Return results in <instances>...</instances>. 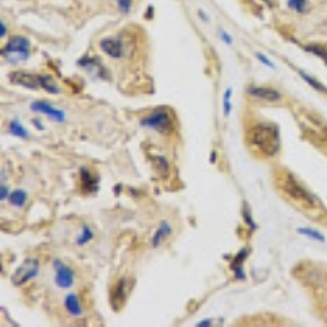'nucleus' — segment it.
<instances>
[{
    "label": "nucleus",
    "mask_w": 327,
    "mask_h": 327,
    "mask_svg": "<svg viewBox=\"0 0 327 327\" xmlns=\"http://www.w3.org/2000/svg\"><path fill=\"white\" fill-rule=\"evenodd\" d=\"M298 232H299V234H304V236H308V237H313V239H316V241L324 242V236H322L321 232H317V231L306 229V228H299V229H298Z\"/></svg>",
    "instance_id": "4be33fe9"
},
{
    "label": "nucleus",
    "mask_w": 327,
    "mask_h": 327,
    "mask_svg": "<svg viewBox=\"0 0 327 327\" xmlns=\"http://www.w3.org/2000/svg\"><path fill=\"white\" fill-rule=\"evenodd\" d=\"M8 201H10L12 206H23L25 203H27V193H25L23 190H15L10 193V197H8Z\"/></svg>",
    "instance_id": "f3484780"
},
{
    "label": "nucleus",
    "mask_w": 327,
    "mask_h": 327,
    "mask_svg": "<svg viewBox=\"0 0 327 327\" xmlns=\"http://www.w3.org/2000/svg\"><path fill=\"white\" fill-rule=\"evenodd\" d=\"M257 57H258V59H260V61H262L264 64H267V66H270V67H273V64H272L270 61H268V59H267V57H265V56H262L260 53H257Z\"/></svg>",
    "instance_id": "cd10ccee"
},
{
    "label": "nucleus",
    "mask_w": 327,
    "mask_h": 327,
    "mask_svg": "<svg viewBox=\"0 0 327 327\" xmlns=\"http://www.w3.org/2000/svg\"><path fill=\"white\" fill-rule=\"evenodd\" d=\"M54 270H56V285L59 288H69L74 283V273L67 265L61 260H54Z\"/></svg>",
    "instance_id": "1a4fd4ad"
},
{
    "label": "nucleus",
    "mask_w": 327,
    "mask_h": 327,
    "mask_svg": "<svg viewBox=\"0 0 327 327\" xmlns=\"http://www.w3.org/2000/svg\"><path fill=\"white\" fill-rule=\"evenodd\" d=\"M100 48H102V51L105 54H108L113 59H120V57L124 54V49H123V43L118 38H105L100 41Z\"/></svg>",
    "instance_id": "9b49d317"
},
{
    "label": "nucleus",
    "mask_w": 327,
    "mask_h": 327,
    "mask_svg": "<svg viewBox=\"0 0 327 327\" xmlns=\"http://www.w3.org/2000/svg\"><path fill=\"white\" fill-rule=\"evenodd\" d=\"M30 41L25 36H13L7 41L2 49L4 59L8 62H18L30 57Z\"/></svg>",
    "instance_id": "20e7f679"
},
{
    "label": "nucleus",
    "mask_w": 327,
    "mask_h": 327,
    "mask_svg": "<svg viewBox=\"0 0 327 327\" xmlns=\"http://www.w3.org/2000/svg\"><path fill=\"white\" fill-rule=\"evenodd\" d=\"M92 237H94V232H92L89 228H83V231H82V236L77 239V244H79V246H83V244H85V242H89Z\"/></svg>",
    "instance_id": "b1692460"
},
{
    "label": "nucleus",
    "mask_w": 327,
    "mask_h": 327,
    "mask_svg": "<svg viewBox=\"0 0 327 327\" xmlns=\"http://www.w3.org/2000/svg\"><path fill=\"white\" fill-rule=\"evenodd\" d=\"M80 182H82V190L87 193H94L98 190V177L95 173H92L89 169H80Z\"/></svg>",
    "instance_id": "ddd939ff"
},
{
    "label": "nucleus",
    "mask_w": 327,
    "mask_h": 327,
    "mask_svg": "<svg viewBox=\"0 0 327 327\" xmlns=\"http://www.w3.org/2000/svg\"><path fill=\"white\" fill-rule=\"evenodd\" d=\"M152 161H156L157 167H159V172L161 173H167V169H169V165H167V161L164 157H152Z\"/></svg>",
    "instance_id": "393cba45"
},
{
    "label": "nucleus",
    "mask_w": 327,
    "mask_h": 327,
    "mask_svg": "<svg viewBox=\"0 0 327 327\" xmlns=\"http://www.w3.org/2000/svg\"><path fill=\"white\" fill-rule=\"evenodd\" d=\"M8 133L13 134V136H18V138H28V131L21 126V123H18L16 120H13L10 123V126H8Z\"/></svg>",
    "instance_id": "aec40b11"
},
{
    "label": "nucleus",
    "mask_w": 327,
    "mask_h": 327,
    "mask_svg": "<svg viewBox=\"0 0 327 327\" xmlns=\"http://www.w3.org/2000/svg\"><path fill=\"white\" fill-rule=\"evenodd\" d=\"M304 49H306V51H309V53L316 54L317 57H321V59H324V62L327 64V49H325V46H322V45H306Z\"/></svg>",
    "instance_id": "6ab92c4d"
},
{
    "label": "nucleus",
    "mask_w": 327,
    "mask_h": 327,
    "mask_svg": "<svg viewBox=\"0 0 327 327\" xmlns=\"http://www.w3.org/2000/svg\"><path fill=\"white\" fill-rule=\"evenodd\" d=\"M141 124L161 134H170V131L173 129L172 113L167 108H156L152 113L141 120Z\"/></svg>",
    "instance_id": "7ed1b4c3"
},
{
    "label": "nucleus",
    "mask_w": 327,
    "mask_h": 327,
    "mask_svg": "<svg viewBox=\"0 0 327 327\" xmlns=\"http://www.w3.org/2000/svg\"><path fill=\"white\" fill-rule=\"evenodd\" d=\"M126 283H128L126 280L121 278V280L116 281V285L110 291V304L113 306L115 311H120V309L123 308V304L126 303V293H128Z\"/></svg>",
    "instance_id": "0eeeda50"
},
{
    "label": "nucleus",
    "mask_w": 327,
    "mask_h": 327,
    "mask_svg": "<svg viewBox=\"0 0 327 327\" xmlns=\"http://www.w3.org/2000/svg\"><path fill=\"white\" fill-rule=\"evenodd\" d=\"M276 182H278V187L281 188L283 193L288 198H291L293 201H296L298 205H303V206L316 205L314 197L309 193V191L295 179V175H291L290 172H281L278 177H276Z\"/></svg>",
    "instance_id": "f03ea898"
},
{
    "label": "nucleus",
    "mask_w": 327,
    "mask_h": 327,
    "mask_svg": "<svg viewBox=\"0 0 327 327\" xmlns=\"http://www.w3.org/2000/svg\"><path fill=\"white\" fill-rule=\"evenodd\" d=\"M5 35H7V30H5V23L2 21V23H0V36H2V38H4Z\"/></svg>",
    "instance_id": "c85d7f7f"
},
{
    "label": "nucleus",
    "mask_w": 327,
    "mask_h": 327,
    "mask_svg": "<svg viewBox=\"0 0 327 327\" xmlns=\"http://www.w3.org/2000/svg\"><path fill=\"white\" fill-rule=\"evenodd\" d=\"M209 324H211V322H209V321H206V322H200L198 325H209Z\"/></svg>",
    "instance_id": "473e14b6"
},
{
    "label": "nucleus",
    "mask_w": 327,
    "mask_h": 327,
    "mask_svg": "<svg viewBox=\"0 0 327 327\" xmlns=\"http://www.w3.org/2000/svg\"><path fill=\"white\" fill-rule=\"evenodd\" d=\"M35 124H36V128H38V129H43V126H41V124H39V121H35Z\"/></svg>",
    "instance_id": "2f4dec72"
},
{
    "label": "nucleus",
    "mask_w": 327,
    "mask_h": 327,
    "mask_svg": "<svg viewBox=\"0 0 327 327\" xmlns=\"http://www.w3.org/2000/svg\"><path fill=\"white\" fill-rule=\"evenodd\" d=\"M116 2H118V7H120V10H121V12L128 13L133 0H116Z\"/></svg>",
    "instance_id": "bb28decb"
},
{
    "label": "nucleus",
    "mask_w": 327,
    "mask_h": 327,
    "mask_svg": "<svg viewBox=\"0 0 327 327\" xmlns=\"http://www.w3.org/2000/svg\"><path fill=\"white\" fill-rule=\"evenodd\" d=\"M301 74V77H303L306 82H309V83H311V85L316 89V90H319V92H322V94H327V89L322 85V83H319V82H317V80H314L313 77H309V75H306L304 72H299Z\"/></svg>",
    "instance_id": "5701e85b"
},
{
    "label": "nucleus",
    "mask_w": 327,
    "mask_h": 327,
    "mask_svg": "<svg viewBox=\"0 0 327 327\" xmlns=\"http://www.w3.org/2000/svg\"><path fill=\"white\" fill-rule=\"evenodd\" d=\"M247 94L252 98H258V100H268V102H278L281 100V94L278 90L270 89V87H249Z\"/></svg>",
    "instance_id": "9d476101"
},
{
    "label": "nucleus",
    "mask_w": 327,
    "mask_h": 327,
    "mask_svg": "<svg viewBox=\"0 0 327 327\" xmlns=\"http://www.w3.org/2000/svg\"><path fill=\"white\" fill-rule=\"evenodd\" d=\"M221 36H223V39L226 41V43H231V38H228V36H226L224 33H221Z\"/></svg>",
    "instance_id": "7c9ffc66"
},
{
    "label": "nucleus",
    "mask_w": 327,
    "mask_h": 327,
    "mask_svg": "<svg viewBox=\"0 0 327 327\" xmlns=\"http://www.w3.org/2000/svg\"><path fill=\"white\" fill-rule=\"evenodd\" d=\"M39 272V262L38 258H27L12 275V281L15 287H21V285L28 283L31 278H35Z\"/></svg>",
    "instance_id": "423d86ee"
},
{
    "label": "nucleus",
    "mask_w": 327,
    "mask_h": 327,
    "mask_svg": "<svg viewBox=\"0 0 327 327\" xmlns=\"http://www.w3.org/2000/svg\"><path fill=\"white\" fill-rule=\"evenodd\" d=\"M172 232V226L169 224V223H161V226H159L157 228V231H156V234H154V237H152V246L154 247H159L162 244V242L167 239V236H169V234Z\"/></svg>",
    "instance_id": "dca6fc26"
},
{
    "label": "nucleus",
    "mask_w": 327,
    "mask_h": 327,
    "mask_svg": "<svg viewBox=\"0 0 327 327\" xmlns=\"http://www.w3.org/2000/svg\"><path fill=\"white\" fill-rule=\"evenodd\" d=\"M247 254H249V249L241 250V252L236 255V258H234V260L231 262V270H232L234 273H236V278H237V280H244V278H246L244 272H242V264H244Z\"/></svg>",
    "instance_id": "2eb2a0df"
},
{
    "label": "nucleus",
    "mask_w": 327,
    "mask_h": 327,
    "mask_svg": "<svg viewBox=\"0 0 327 327\" xmlns=\"http://www.w3.org/2000/svg\"><path fill=\"white\" fill-rule=\"evenodd\" d=\"M39 82H41V87L46 92H49V94H59V87L56 85L54 80L49 77V75H39Z\"/></svg>",
    "instance_id": "a211bd4d"
},
{
    "label": "nucleus",
    "mask_w": 327,
    "mask_h": 327,
    "mask_svg": "<svg viewBox=\"0 0 327 327\" xmlns=\"http://www.w3.org/2000/svg\"><path fill=\"white\" fill-rule=\"evenodd\" d=\"M2 201H5V198H7V187H5V183H2Z\"/></svg>",
    "instance_id": "c756f323"
},
{
    "label": "nucleus",
    "mask_w": 327,
    "mask_h": 327,
    "mask_svg": "<svg viewBox=\"0 0 327 327\" xmlns=\"http://www.w3.org/2000/svg\"><path fill=\"white\" fill-rule=\"evenodd\" d=\"M10 82H12V83H16V85H23V87H27V89H33V90H36L38 87H41L39 75L25 72V71L13 72V74L10 75Z\"/></svg>",
    "instance_id": "6e6552de"
},
{
    "label": "nucleus",
    "mask_w": 327,
    "mask_h": 327,
    "mask_svg": "<svg viewBox=\"0 0 327 327\" xmlns=\"http://www.w3.org/2000/svg\"><path fill=\"white\" fill-rule=\"evenodd\" d=\"M31 110L38 112V113H43V115H48L49 118H53L54 121H64V113L61 110H57V108H53L51 105L45 103V102L31 103Z\"/></svg>",
    "instance_id": "f8f14e48"
},
{
    "label": "nucleus",
    "mask_w": 327,
    "mask_h": 327,
    "mask_svg": "<svg viewBox=\"0 0 327 327\" xmlns=\"http://www.w3.org/2000/svg\"><path fill=\"white\" fill-rule=\"evenodd\" d=\"M288 7L291 10L303 13L308 10V0H288Z\"/></svg>",
    "instance_id": "412c9836"
},
{
    "label": "nucleus",
    "mask_w": 327,
    "mask_h": 327,
    "mask_svg": "<svg viewBox=\"0 0 327 327\" xmlns=\"http://www.w3.org/2000/svg\"><path fill=\"white\" fill-rule=\"evenodd\" d=\"M247 146L262 157H275L281 149L280 131L273 123H254L246 131Z\"/></svg>",
    "instance_id": "f257e3e1"
},
{
    "label": "nucleus",
    "mask_w": 327,
    "mask_h": 327,
    "mask_svg": "<svg viewBox=\"0 0 327 327\" xmlns=\"http://www.w3.org/2000/svg\"><path fill=\"white\" fill-rule=\"evenodd\" d=\"M301 128L308 131L309 139H327V126L322 120H319L317 116L311 115V113H303L299 118Z\"/></svg>",
    "instance_id": "39448f33"
},
{
    "label": "nucleus",
    "mask_w": 327,
    "mask_h": 327,
    "mask_svg": "<svg viewBox=\"0 0 327 327\" xmlns=\"http://www.w3.org/2000/svg\"><path fill=\"white\" fill-rule=\"evenodd\" d=\"M244 220L250 226V231H255L257 229V224L252 223V217H250V211H249V206L247 205H244Z\"/></svg>",
    "instance_id": "a878e982"
},
{
    "label": "nucleus",
    "mask_w": 327,
    "mask_h": 327,
    "mask_svg": "<svg viewBox=\"0 0 327 327\" xmlns=\"http://www.w3.org/2000/svg\"><path fill=\"white\" fill-rule=\"evenodd\" d=\"M64 308H66V311L69 313L72 317H79V316H82V313H83L80 301H79L77 295H74V293H71V295L66 296V299H64Z\"/></svg>",
    "instance_id": "4468645a"
}]
</instances>
